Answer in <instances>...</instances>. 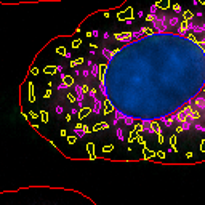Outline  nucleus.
<instances>
[{
  "instance_id": "nucleus-1",
  "label": "nucleus",
  "mask_w": 205,
  "mask_h": 205,
  "mask_svg": "<svg viewBox=\"0 0 205 205\" xmlns=\"http://www.w3.org/2000/svg\"><path fill=\"white\" fill-rule=\"evenodd\" d=\"M87 196L78 191L64 189V187L48 186H30L19 187L16 191L0 192L2 205H80ZM83 205H96L88 199Z\"/></svg>"
},
{
  "instance_id": "nucleus-2",
  "label": "nucleus",
  "mask_w": 205,
  "mask_h": 205,
  "mask_svg": "<svg viewBox=\"0 0 205 205\" xmlns=\"http://www.w3.org/2000/svg\"><path fill=\"white\" fill-rule=\"evenodd\" d=\"M0 2L5 3L6 0H0ZM21 2H39V0H10L8 3H21ZM40 2H42V0H40Z\"/></svg>"
}]
</instances>
